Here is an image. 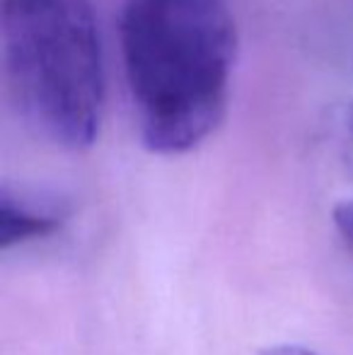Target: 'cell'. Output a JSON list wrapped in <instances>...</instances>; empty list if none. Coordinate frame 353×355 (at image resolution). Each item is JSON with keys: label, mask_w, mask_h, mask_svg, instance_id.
<instances>
[{"label": "cell", "mask_w": 353, "mask_h": 355, "mask_svg": "<svg viewBox=\"0 0 353 355\" xmlns=\"http://www.w3.org/2000/svg\"><path fill=\"white\" fill-rule=\"evenodd\" d=\"M332 220H334V227L341 234V239L349 247H353V198L336 203L334 211H332Z\"/></svg>", "instance_id": "5"}, {"label": "cell", "mask_w": 353, "mask_h": 355, "mask_svg": "<svg viewBox=\"0 0 353 355\" xmlns=\"http://www.w3.org/2000/svg\"><path fill=\"white\" fill-rule=\"evenodd\" d=\"M327 131H329V141L334 145L341 172L353 182V99H344L329 109Z\"/></svg>", "instance_id": "4"}, {"label": "cell", "mask_w": 353, "mask_h": 355, "mask_svg": "<svg viewBox=\"0 0 353 355\" xmlns=\"http://www.w3.org/2000/svg\"><path fill=\"white\" fill-rule=\"evenodd\" d=\"M257 355H317V353L305 346H295V343H278V346H268Z\"/></svg>", "instance_id": "6"}, {"label": "cell", "mask_w": 353, "mask_h": 355, "mask_svg": "<svg viewBox=\"0 0 353 355\" xmlns=\"http://www.w3.org/2000/svg\"><path fill=\"white\" fill-rule=\"evenodd\" d=\"M119 44L150 153H189L221 126L237 61L227 0H119Z\"/></svg>", "instance_id": "1"}, {"label": "cell", "mask_w": 353, "mask_h": 355, "mask_svg": "<svg viewBox=\"0 0 353 355\" xmlns=\"http://www.w3.org/2000/svg\"><path fill=\"white\" fill-rule=\"evenodd\" d=\"M0 32L5 87L24 126L56 148H89L107 92L92 0H3Z\"/></svg>", "instance_id": "2"}, {"label": "cell", "mask_w": 353, "mask_h": 355, "mask_svg": "<svg viewBox=\"0 0 353 355\" xmlns=\"http://www.w3.org/2000/svg\"><path fill=\"white\" fill-rule=\"evenodd\" d=\"M66 215L63 201L22 189L15 191L5 184L0 189V249L53 234L66 223Z\"/></svg>", "instance_id": "3"}]
</instances>
